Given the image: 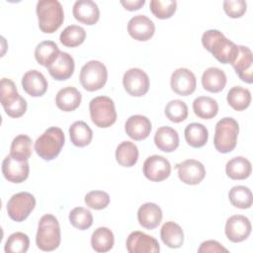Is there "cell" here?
Masks as SVG:
<instances>
[{"label": "cell", "instance_id": "cell-1", "mask_svg": "<svg viewBox=\"0 0 253 253\" xmlns=\"http://www.w3.org/2000/svg\"><path fill=\"white\" fill-rule=\"evenodd\" d=\"M204 47L220 63H232L238 53V45L229 41L218 30H208L202 36Z\"/></svg>", "mask_w": 253, "mask_h": 253}, {"label": "cell", "instance_id": "cell-2", "mask_svg": "<svg viewBox=\"0 0 253 253\" xmlns=\"http://www.w3.org/2000/svg\"><path fill=\"white\" fill-rule=\"evenodd\" d=\"M36 12L39 28L44 34L57 31L64 21L62 5L57 0H41L37 3Z\"/></svg>", "mask_w": 253, "mask_h": 253}, {"label": "cell", "instance_id": "cell-3", "mask_svg": "<svg viewBox=\"0 0 253 253\" xmlns=\"http://www.w3.org/2000/svg\"><path fill=\"white\" fill-rule=\"evenodd\" d=\"M61 240L60 226L57 218L49 213L42 215L38 224L36 243L42 251L55 250Z\"/></svg>", "mask_w": 253, "mask_h": 253}, {"label": "cell", "instance_id": "cell-4", "mask_svg": "<svg viewBox=\"0 0 253 253\" xmlns=\"http://www.w3.org/2000/svg\"><path fill=\"white\" fill-rule=\"evenodd\" d=\"M65 141L63 130L57 126H50L39 136L35 142L36 153L45 161L58 156Z\"/></svg>", "mask_w": 253, "mask_h": 253}, {"label": "cell", "instance_id": "cell-5", "mask_svg": "<svg viewBox=\"0 0 253 253\" xmlns=\"http://www.w3.org/2000/svg\"><path fill=\"white\" fill-rule=\"evenodd\" d=\"M239 125L233 118L225 117L219 120L214 128L213 145L220 153L232 151L237 143Z\"/></svg>", "mask_w": 253, "mask_h": 253}, {"label": "cell", "instance_id": "cell-6", "mask_svg": "<svg viewBox=\"0 0 253 253\" xmlns=\"http://www.w3.org/2000/svg\"><path fill=\"white\" fill-rule=\"evenodd\" d=\"M1 105L5 113L11 118H20L27 111V101L17 90L15 83L8 78L1 79Z\"/></svg>", "mask_w": 253, "mask_h": 253}, {"label": "cell", "instance_id": "cell-7", "mask_svg": "<svg viewBox=\"0 0 253 253\" xmlns=\"http://www.w3.org/2000/svg\"><path fill=\"white\" fill-rule=\"evenodd\" d=\"M91 121L98 127H109L117 121L114 101L107 96H98L89 103Z\"/></svg>", "mask_w": 253, "mask_h": 253}, {"label": "cell", "instance_id": "cell-8", "mask_svg": "<svg viewBox=\"0 0 253 253\" xmlns=\"http://www.w3.org/2000/svg\"><path fill=\"white\" fill-rule=\"evenodd\" d=\"M79 79L85 90L89 92L97 91L105 86L108 79V70L101 61L90 60L82 66Z\"/></svg>", "mask_w": 253, "mask_h": 253}, {"label": "cell", "instance_id": "cell-9", "mask_svg": "<svg viewBox=\"0 0 253 253\" xmlns=\"http://www.w3.org/2000/svg\"><path fill=\"white\" fill-rule=\"evenodd\" d=\"M36 207V199L29 192H20L13 195L6 206L9 217L17 222L24 221Z\"/></svg>", "mask_w": 253, "mask_h": 253}, {"label": "cell", "instance_id": "cell-10", "mask_svg": "<svg viewBox=\"0 0 253 253\" xmlns=\"http://www.w3.org/2000/svg\"><path fill=\"white\" fill-rule=\"evenodd\" d=\"M123 85L130 96L141 97L148 92L149 77L140 68H130L124 74Z\"/></svg>", "mask_w": 253, "mask_h": 253}, {"label": "cell", "instance_id": "cell-11", "mask_svg": "<svg viewBox=\"0 0 253 253\" xmlns=\"http://www.w3.org/2000/svg\"><path fill=\"white\" fill-rule=\"evenodd\" d=\"M143 174L151 182H161L171 174L170 162L161 155H151L143 163Z\"/></svg>", "mask_w": 253, "mask_h": 253}, {"label": "cell", "instance_id": "cell-12", "mask_svg": "<svg viewBox=\"0 0 253 253\" xmlns=\"http://www.w3.org/2000/svg\"><path fill=\"white\" fill-rule=\"evenodd\" d=\"M170 86L177 95L189 96L196 90L197 79L190 69L177 68L171 75Z\"/></svg>", "mask_w": 253, "mask_h": 253}, {"label": "cell", "instance_id": "cell-13", "mask_svg": "<svg viewBox=\"0 0 253 253\" xmlns=\"http://www.w3.org/2000/svg\"><path fill=\"white\" fill-rule=\"evenodd\" d=\"M126 250L129 253H158L160 246L158 241L141 231H132L126 238Z\"/></svg>", "mask_w": 253, "mask_h": 253}, {"label": "cell", "instance_id": "cell-14", "mask_svg": "<svg viewBox=\"0 0 253 253\" xmlns=\"http://www.w3.org/2000/svg\"><path fill=\"white\" fill-rule=\"evenodd\" d=\"M224 232L226 237L234 243L244 241L251 233V222L242 214L231 215L225 223Z\"/></svg>", "mask_w": 253, "mask_h": 253}, {"label": "cell", "instance_id": "cell-15", "mask_svg": "<svg viewBox=\"0 0 253 253\" xmlns=\"http://www.w3.org/2000/svg\"><path fill=\"white\" fill-rule=\"evenodd\" d=\"M176 168L178 170L179 179L187 185H198L206 176L205 166L196 159H187L178 163Z\"/></svg>", "mask_w": 253, "mask_h": 253}, {"label": "cell", "instance_id": "cell-16", "mask_svg": "<svg viewBox=\"0 0 253 253\" xmlns=\"http://www.w3.org/2000/svg\"><path fill=\"white\" fill-rule=\"evenodd\" d=\"M30 166L28 161H21L10 154L2 161V174L11 183H22L29 177Z\"/></svg>", "mask_w": 253, "mask_h": 253}, {"label": "cell", "instance_id": "cell-17", "mask_svg": "<svg viewBox=\"0 0 253 253\" xmlns=\"http://www.w3.org/2000/svg\"><path fill=\"white\" fill-rule=\"evenodd\" d=\"M239 78L248 84L253 82V54L249 47L238 45V53L231 63Z\"/></svg>", "mask_w": 253, "mask_h": 253}, {"label": "cell", "instance_id": "cell-18", "mask_svg": "<svg viewBox=\"0 0 253 253\" xmlns=\"http://www.w3.org/2000/svg\"><path fill=\"white\" fill-rule=\"evenodd\" d=\"M127 33L138 42H146L153 37L155 25L145 15H136L128 21Z\"/></svg>", "mask_w": 253, "mask_h": 253}, {"label": "cell", "instance_id": "cell-19", "mask_svg": "<svg viewBox=\"0 0 253 253\" xmlns=\"http://www.w3.org/2000/svg\"><path fill=\"white\" fill-rule=\"evenodd\" d=\"M74 68L75 63L73 57L64 51H60L54 61L47 66L50 76L58 81L70 78L74 72Z\"/></svg>", "mask_w": 253, "mask_h": 253}, {"label": "cell", "instance_id": "cell-20", "mask_svg": "<svg viewBox=\"0 0 253 253\" xmlns=\"http://www.w3.org/2000/svg\"><path fill=\"white\" fill-rule=\"evenodd\" d=\"M150 120L142 115L130 116L125 124V131L133 140H143L151 131Z\"/></svg>", "mask_w": 253, "mask_h": 253}, {"label": "cell", "instance_id": "cell-21", "mask_svg": "<svg viewBox=\"0 0 253 253\" xmlns=\"http://www.w3.org/2000/svg\"><path fill=\"white\" fill-rule=\"evenodd\" d=\"M74 18L85 25H95L100 18L98 5L92 0H77L72 9Z\"/></svg>", "mask_w": 253, "mask_h": 253}, {"label": "cell", "instance_id": "cell-22", "mask_svg": "<svg viewBox=\"0 0 253 253\" xmlns=\"http://www.w3.org/2000/svg\"><path fill=\"white\" fill-rule=\"evenodd\" d=\"M22 87L28 95L32 97H41L46 92L48 84L42 72L32 69L24 74L22 78Z\"/></svg>", "mask_w": 253, "mask_h": 253}, {"label": "cell", "instance_id": "cell-23", "mask_svg": "<svg viewBox=\"0 0 253 253\" xmlns=\"http://www.w3.org/2000/svg\"><path fill=\"white\" fill-rule=\"evenodd\" d=\"M163 214L159 206L154 203H145L141 205L137 211V220L139 224L148 230L156 228L161 220Z\"/></svg>", "mask_w": 253, "mask_h": 253}, {"label": "cell", "instance_id": "cell-24", "mask_svg": "<svg viewBox=\"0 0 253 253\" xmlns=\"http://www.w3.org/2000/svg\"><path fill=\"white\" fill-rule=\"evenodd\" d=\"M179 134L171 126H160L154 134V143L163 152H173L179 146Z\"/></svg>", "mask_w": 253, "mask_h": 253}, {"label": "cell", "instance_id": "cell-25", "mask_svg": "<svg viewBox=\"0 0 253 253\" xmlns=\"http://www.w3.org/2000/svg\"><path fill=\"white\" fill-rule=\"evenodd\" d=\"M82 100L81 93L72 86L60 89L55 96V104L58 109L63 112H72L76 110Z\"/></svg>", "mask_w": 253, "mask_h": 253}, {"label": "cell", "instance_id": "cell-26", "mask_svg": "<svg viewBox=\"0 0 253 253\" xmlns=\"http://www.w3.org/2000/svg\"><path fill=\"white\" fill-rule=\"evenodd\" d=\"M226 80L224 71L217 67H209L202 75V85L205 90L211 93L222 91L226 85Z\"/></svg>", "mask_w": 253, "mask_h": 253}, {"label": "cell", "instance_id": "cell-27", "mask_svg": "<svg viewBox=\"0 0 253 253\" xmlns=\"http://www.w3.org/2000/svg\"><path fill=\"white\" fill-rule=\"evenodd\" d=\"M252 171L250 161L243 156H236L227 161L225 173L232 180L247 179Z\"/></svg>", "mask_w": 253, "mask_h": 253}, {"label": "cell", "instance_id": "cell-28", "mask_svg": "<svg viewBox=\"0 0 253 253\" xmlns=\"http://www.w3.org/2000/svg\"><path fill=\"white\" fill-rule=\"evenodd\" d=\"M161 240L170 248H180L184 242V232L181 226L174 221H166L160 230Z\"/></svg>", "mask_w": 253, "mask_h": 253}, {"label": "cell", "instance_id": "cell-29", "mask_svg": "<svg viewBox=\"0 0 253 253\" xmlns=\"http://www.w3.org/2000/svg\"><path fill=\"white\" fill-rule=\"evenodd\" d=\"M185 139L187 143L194 147L200 148L206 145L209 139V131L208 128L199 123H191L189 124L184 130Z\"/></svg>", "mask_w": 253, "mask_h": 253}, {"label": "cell", "instance_id": "cell-30", "mask_svg": "<svg viewBox=\"0 0 253 253\" xmlns=\"http://www.w3.org/2000/svg\"><path fill=\"white\" fill-rule=\"evenodd\" d=\"M69 135L71 142L75 146L84 147L92 141L93 131L85 122L77 121L69 126Z\"/></svg>", "mask_w": 253, "mask_h": 253}, {"label": "cell", "instance_id": "cell-31", "mask_svg": "<svg viewBox=\"0 0 253 253\" xmlns=\"http://www.w3.org/2000/svg\"><path fill=\"white\" fill-rule=\"evenodd\" d=\"M138 148L131 141L121 142L116 149V160L123 167H132L138 159Z\"/></svg>", "mask_w": 253, "mask_h": 253}, {"label": "cell", "instance_id": "cell-32", "mask_svg": "<svg viewBox=\"0 0 253 253\" xmlns=\"http://www.w3.org/2000/svg\"><path fill=\"white\" fill-rule=\"evenodd\" d=\"M193 111L200 119L210 120L217 115L218 104L211 97L200 96L193 102Z\"/></svg>", "mask_w": 253, "mask_h": 253}, {"label": "cell", "instance_id": "cell-33", "mask_svg": "<svg viewBox=\"0 0 253 253\" xmlns=\"http://www.w3.org/2000/svg\"><path fill=\"white\" fill-rule=\"evenodd\" d=\"M115 243V237L111 229L108 227H98L91 236V246L99 253L110 251Z\"/></svg>", "mask_w": 253, "mask_h": 253}, {"label": "cell", "instance_id": "cell-34", "mask_svg": "<svg viewBox=\"0 0 253 253\" xmlns=\"http://www.w3.org/2000/svg\"><path fill=\"white\" fill-rule=\"evenodd\" d=\"M60 52L57 44L52 41H43L40 42L35 49V58L42 66L46 67L54 61Z\"/></svg>", "mask_w": 253, "mask_h": 253}, {"label": "cell", "instance_id": "cell-35", "mask_svg": "<svg viewBox=\"0 0 253 253\" xmlns=\"http://www.w3.org/2000/svg\"><path fill=\"white\" fill-rule=\"evenodd\" d=\"M226 100L228 105L235 111H244L251 103V93L248 89L241 86L232 87L227 95Z\"/></svg>", "mask_w": 253, "mask_h": 253}, {"label": "cell", "instance_id": "cell-36", "mask_svg": "<svg viewBox=\"0 0 253 253\" xmlns=\"http://www.w3.org/2000/svg\"><path fill=\"white\" fill-rule=\"evenodd\" d=\"M10 155L21 161H28L32 155V139L26 134L17 135L11 143Z\"/></svg>", "mask_w": 253, "mask_h": 253}, {"label": "cell", "instance_id": "cell-37", "mask_svg": "<svg viewBox=\"0 0 253 253\" xmlns=\"http://www.w3.org/2000/svg\"><path fill=\"white\" fill-rule=\"evenodd\" d=\"M228 199L231 205L237 209L245 210L252 206V193L248 187L237 185L232 187L228 193Z\"/></svg>", "mask_w": 253, "mask_h": 253}, {"label": "cell", "instance_id": "cell-38", "mask_svg": "<svg viewBox=\"0 0 253 253\" xmlns=\"http://www.w3.org/2000/svg\"><path fill=\"white\" fill-rule=\"evenodd\" d=\"M86 39L85 30L77 25L67 26L60 34V42L67 47H76L84 42Z\"/></svg>", "mask_w": 253, "mask_h": 253}, {"label": "cell", "instance_id": "cell-39", "mask_svg": "<svg viewBox=\"0 0 253 253\" xmlns=\"http://www.w3.org/2000/svg\"><path fill=\"white\" fill-rule=\"evenodd\" d=\"M69 221L71 225L79 230H85L93 224V215L91 211L83 207H76L69 212Z\"/></svg>", "mask_w": 253, "mask_h": 253}, {"label": "cell", "instance_id": "cell-40", "mask_svg": "<svg viewBox=\"0 0 253 253\" xmlns=\"http://www.w3.org/2000/svg\"><path fill=\"white\" fill-rule=\"evenodd\" d=\"M149 8L156 18L165 20L174 15L177 9V2L175 0H151Z\"/></svg>", "mask_w": 253, "mask_h": 253}, {"label": "cell", "instance_id": "cell-41", "mask_svg": "<svg viewBox=\"0 0 253 253\" xmlns=\"http://www.w3.org/2000/svg\"><path fill=\"white\" fill-rule=\"evenodd\" d=\"M165 116L172 123H181L188 117V106L181 100H172L165 106Z\"/></svg>", "mask_w": 253, "mask_h": 253}, {"label": "cell", "instance_id": "cell-42", "mask_svg": "<svg viewBox=\"0 0 253 253\" xmlns=\"http://www.w3.org/2000/svg\"><path fill=\"white\" fill-rule=\"evenodd\" d=\"M30 246L29 236L24 232L12 233L4 246L6 253H25Z\"/></svg>", "mask_w": 253, "mask_h": 253}, {"label": "cell", "instance_id": "cell-43", "mask_svg": "<svg viewBox=\"0 0 253 253\" xmlns=\"http://www.w3.org/2000/svg\"><path fill=\"white\" fill-rule=\"evenodd\" d=\"M85 204L93 210H103L107 208L110 204V196L104 191H91L85 195Z\"/></svg>", "mask_w": 253, "mask_h": 253}, {"label": "cell", "instance_id": "cell-44", "mask_svg": "<svg viewBox=\"0 0 253 253\" xmlns=\"http://www.w3.org/2000/svg\"><path fill=\"white\" fill-rule=\"evenodd\" d=\"M247 9V3L244 0H225L223 1V10L225 14L233 19L240 18Z\"/></svg>", "mask_w": 253, "mask_h": 253}, {"label": "cell", "instance_id": "cell-45", "mask_svg": "<svg viewBox=\"0 0 253 253\" xmlns=\"http://www.w3.org/2000/svg\"><path fill=\"white\" fill-rule=\"evenodd\" d=\"M198 252L199 253H206V252L213 253V252H228V250L215 240H207V241H204L200 245Z\"/></svg>", "mask_w": 253, "mask_h": 253}, {"label": "cell", "instance_id": "cell-46", "mask_svg": "<svg viewBox=\"0 0 253 253\" xmlns=\"http://www.w3.org/2000/svg\"><path fill=\"white\" fill-rule=\"evenodd\" d=\"M121 4L127 11H136L139 10L145 4V0H122Z\"/></svg>", "mask_w": 253, "mask_h": 253}]
</instances>
